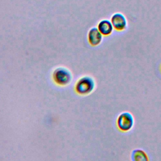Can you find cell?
Segmentation results:
<instances>
[{
  "mask_svg": "<svg viewBox=\"0 0 161 161\" xmlns=\"http://www.w3.org/2000/svg\"><path fill=\"white\" fill-rule=\"evenodd\" d=\"M97 29L103 35L109 36L113 32V26L111 21L103 19L99 22L97 25Z\"/></svg>",
  "mask_w": 161,
  "mask_h": 161,
  "instance_id": "6",
  "label": "cell"
},
{
  "mask_svg": "<svg viewBox=\"0 0 161 161\" xmlns=\"http://www.w3.org/2000/svg\"><path fill=\"white\" fill-rule=\"evenodd\" d=\"M160 71H161V65H160Z\"/></svg>",
  "mask_w": 161,
  "mask_h": 161,
  "instance_id": "8",
  "label": "cell"
},
{
  "mask_svg": "<svg viewBox=\"0 0 161 161\" xmlns=\"http://www.w3.org/2000/svg\"><path fill=\"white\" fill-rule=\"evenodd\" d=\"M132 161H149L147 153L142 150L136 149L131 153Z\"/></svg>",
  "mask_w": 161,
  "mask_h": 161,
  "instance_id": "7",
  "label": "cell"
},
{
  "mask_svg": "<svg viewBox=\"0 0 161 161\" xmlns=\"http://www.w3.org/2000/svg\"><path fill=\"white\" fill-rule=\"evenodd\" d=\"M87 38L89 44L92 46L99 45L103 39V35L100 33L97 28L92 27L91 28L87 34Z\"/></svg>",
  "mask_w": 161,
  "mask_h": 161,
  "instance_id": "5",
  "label": "cell"
},
{
  "mask_svg": "<svg viewBox=\"0 0 161 161\" xmlns=\"http://www.w3.org/2000/svg\"><path fill=\"white\" fill-rule=\"evenodd\" d=\"M94 79L89 76H84L80 78L75 84V92L82 96L91 93L94 89Z\"/></svg>",
  "mask_w": 161,
  "mask_h": 161,
  "instance_id": "2",
  "label": "cell"
},
{
  "mask_svg": "<svg viewBox=\"0 0 161 161\" xmlns=\"http://www.w3.org/2000/svg\"><path fill=\"white\" fill-rule=\"evenodd\" d=\"M111 22L113 28L118 31H124L127 27V20L125 16L120 13H116L112 15Z\"/></svg>",
  "mask_w": 161,
  "mask_h": 161,
  "instance_id": "4",
  "label": "cell"
},
{
  "mask_svg": "<svg viewBox=\"0 0 161 161\" xmlns=\"http://www.w3.org/2000/svg\"><path fill=\"white\" fill-rule=\"evenodd\" d=\"M116 123L121 131H128L132 128L134 124V119L130 113L124 112L119 115Z\"/></svg>",
  "mask_w": 161,
  "mask_h": 161,
  "instance_id": "3",
  "label": "cell"
},
{
  "mask_svg": "<svg viewBox=\"0 0 161 161\" xmlns=\"http://www.w3.org/2000/svg\"><path fill=\"white\" fill-rule=\"evenodd\" d=\"M53 82L58 86H65L72 80V74L69 69L63 67L56 68L52 73Z\"/></svg>",
  "mask_w": 161,
  "mask_h": 161,
  "instance_id": "1",
  "label": "cell"
}]
</instances>
